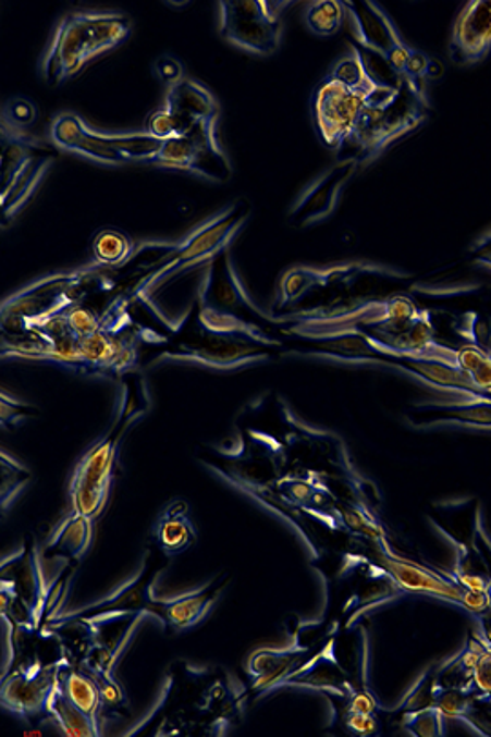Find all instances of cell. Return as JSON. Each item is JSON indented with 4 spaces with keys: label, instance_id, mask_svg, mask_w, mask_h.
<instances>
[{
    "label": "cell",
    "instance_id": "6da1fadb",
    "mask_svg": "<svg viewBox=\"0 0 491 737\" xmlns=\"http://www.w3.org/2000/svg\"><path fill=\"white\" fill-rule=\"evenodd\" d=\"M148 410V395L144 389V381L137 372L124 373V395H122L121 410L113 427L105 438L84 455L73 474L70 484L73 512L81 516H99L110 495L111 479L116 455L121 450L122 439L126 438L127 430L138 417Z\"/></svg>",
    "mask_w": 491,
    "mask_h": 737
},
{
    "label": "cell",
    "instance_id": "7a4b0ae2",
    "mask_svg": "<svg viewBox=\"0 0 491 737\" xmlns=\"http://www.w3.org/2000/svg\"><path fill=\"white\" fill-rule=\"evenodd\" d=\"M132 34L124 13H70L57 28L42 61L48 86H61L75 77L95 57L113 50Z\"/></svg>",
    "mask_w": 491,
    "mask_h": 737
},
{
    "label": "cell",
    "instance_id": "3957f363",
    "mask_svg": "<svg viewBox=\"0 0 491 737\" xmlns=\"http://www.w3.org/2000/svg\"><path fill=\"white\" fill-rule=\"evenodd\" d=\"M197 308L200 322L211 332L244 335L266 346L279 344L270 332L277 328L275 319L270 321V317L260 314L249 300L237 273L233 272L228 250L208 262Z\"/></svg>",
    "mask_w": 491,
    "mask_h": 737
},
{
    "label": "cell",
    "instance_id": "277c9868",
    "mask_svg": "<svg viewBox=\"0 0 491 737\" xmlns=\"http://www.w3.org/2000/svg\"><path fill=\"white\" fill-rule=\"evenodd\" d=\"M249 213H251V208H249L248 200L241 199L221 211L219 216L205 222L202 226L197 228L194 233H189L183 243L173 246V250L168 254L164 261L160 262L159 267L155 268L154 272L148 273L140 281L133 297H138V299L151 297L160 290L167 288L168 284L181 278L184 272L210 262L221 251L228 250L233 237L248 221Z\"/></svg>",
    "mask_w": 491,
    "mask_h": 737
},
{
    "label": "cell",
    "instance_id": "5b68a950",
    "mask_svg": "<svg viewBox=\"0 0 491 737\" xmlns=\"http://www.w3.org/2000/svg\"><path fill=\"white\" fill-rule=\"evenodd\" d=\"M425 108L428 106L412 94L404 78L398 86L379 84L368 97L352 137L355 145L359 146L360 156L371 159L386 146L419 128L420 122L425 121Z\"/></svg>",
    "mask_w": 491,
    "mask_h": 737
},
{
    "label": "cell",
    "instance_id": "8992f818",
    "mask_svg": "<svg viewBox=\"0 0 491 737\" xmlns=\"http://www.w3.org/2000/svg\"><path fill=\"white\" fill-rule=\"evenodd\" d=\"M51 139L59 150L73 151L100 164L149 162L164 140L149 134L108 135L95 132L75 113H61L51 126Z\"/></svg>",
    "mask_w": 491,
    "mask_h": 737
},
{
    "label": "cell",
    "instance_id": "52a82bcc",
    "mask_svg": "<svg viewBox=\"0 0 491 737\" xmlns=\"http://www.w3.org/2000/svg\"><path fill=\"white\" fill-rule=\"evenodd\" d=\"M167 355L199 360L216 368H235L270 357L271 346L244 335L211 332L200 322L199 308L195 305L188 319L175 330V346L168 349Z\"/></svg>",
    "mask_w": 491,
    "mask_h": 737
},
{
    "label": "cell",
    "instance_id": "ba28073f",
    "mask_svg": "<svg viewBox=\"0 0 491 737\" xmlns=\"http://www.w3.org/2000/svg\"><path fill=\"white\" fill-rule=\"evenodd\" d=\"M222 39L254 56H271L282 39V12L287 2L270 0H222Z\"/></svg>",
    "mask_w": 491,
    "mask_h": 737
},
{
    "label": "cell",
    "instance_id": "9c48e42d",
    "mask_svg": "<svg viewBox=\"0 0 491 737\" xmlns=\"http://www.w3.org/2000/svg\"><path fill=\"white\" fill-rule=\"evenodd\" d=\"M216 122L217 116L199 121L188 134L164 140L149 164L186 170L216 183H226L232 177V167L217 143Z\"/></svg>",
    "mask_w": 491,
    "mask_h": 737
},
{
    "label": "cell",
    "instance_id": "30bf717a",
    "mask_svg": "<svg viewBox=\"0 0 491 737\" xmlns=\"http://www.w3.org/2000/svg\"><path fill=\"white\" fill-rule=\"evenodd\" d=\"M348 88L335 78L328 77L315 91V124L320 139L330 148H339L354 137L360 115L371 91L377 88Z\"/></svg>",
    "mask_w": 491,
    "mask_h": 737
},
{
    "label": "cell",
    "instance_id": "8fae6325",
    "mask_svg": "<svg viewBox=\"0 0 491 737\" xmlns=\"http://www.w3.org/2000/svg\"><path fill=\"white\" fill-rule=\"evenodd\" d=\"M170 560L172 557L167 555L164 560L160 561L154 550H149L146 561H144L143 570L130 585H124L110 599H105V601L88 606V609L73 612L64 619H97V617L116 616V614H154L160 619L164 601L155 599L154 585L157 577L160 576V572L167 570Z\"/></svg>",
    "mask_w": 491,
    "mask_h": 737
},
{
    "label": "cell",
    "instance_id": "7c38bea8",
    "mask_svg": "<svg viewBox=\"0 0 491 737\" xmlns=\"http://www.w3.org/2000/svg\"><path fill=\"white\" fill-rule=\"evenodd\" d=\"M343 4L352 17L354 35L359 42V48L386 59L393 72L403 77L404 67L412 56V48L404 45V40L401 39V35L392 21L388 19L386 13L368 0L343 2Z\"/></svg>",
    "mask_w": 491,
    "mask_h": 737
},
{
    "label": "cell",
    "instance_id": "4fadbf2b",
    "mask_svg": "<svg viewBox=\"0 0 491 737\" xmlns=\"http://www.w3.org/2000/svg\"><path fill=\"white\" fill-rule=\"evenodd\" d=\"M61 665L32 663V665L4 674V683H2L4 707L26 717L46 710L51 690L59 679Z\"/></svg>",
    "mask_w": 491,
    "mask_h": 737
},
{
    "label": "cell",
    "instance_id": "5bb4252c",
    "mask_svg": "<svg viewBox=\"0 0 491 737\" xmlns=\"http://www.w3.org/2000/svg\"><path fill=\"white\" fill-rule=\"evenodd\" d=\"M491 53V0H471L453 24L450 59L474 66Z\"/></svg>",
    "mask_w": 491,
    "mask_h": 737
},
{
    "label": "cell",
    "instance_id": "9a60e30c",
    "mask_svg": "<svg viewBox=\"0 0 491 737\" xmlns=\"http://www.w3.org/2000/svg\"><path fill=\"white\" fill-rule=\"evenodd\" d=\"M359 159H349V161L337 164V167L320 177L306 194L300 197L297 206L293 208L290 221L297 226H306L309 222L320 221L322 217L332 213L337 202L339 194L348 179L354 175L359 167Z\"/></svg>",
    "mask_w": 491,
    "mask_h": 737
},
{
    "label": "cell",
    "instance_id": "2e32d148",
    "mask_svg": "<svg viewBox=\"0 0 491 737\" xmlns=\"http://www.w3.org/2000/svg\"><path fill=\"white\" fill-rule=\"evenodd\" d=\"M57 151L42 146L35 151L12 177L2 181V221L12 222L24 205H28L32 195L50 170L51 162L56 161Z\"/></svg>",
    "mask_w": 491,
    "mask_h": 737
},
{
    "label": "cell",
    "instance_id": "e0dca14e",
    "mask_svg": "<svg viewBox=\"0 0 491 737\" xmlns=\"http://www.w3.org/2000/svg\"><path fill=\"white\" fill-rule=\"evenodd\" d=\"M228 579H230L228 576L219 577L202 590L173 599V601H164L160 622L175 632H183L186 628L195 627L208 614L211 604L216 603L217 595L224 590Z\"/></svg>",
    "mask_w": 491,
    "mask_h": 737
},
{
    "label": "cell",
    "instance_id": "ac0fdd59",
    "mask_svg": "<svg viewBox=\"0 0 491 737\" xmlns=\"http://www.w3.org/2000/svg\"><path fill=\"white\" fill-rule=\"evenodd\" d=\"M195 541L197 530L189 519L188 506L184 501H175L157 519L155 546L168 557H175L192 549Z\"/></svg>",
    "mask_w": 491,
    "mask_h": 737
},
{
    "label": "cell",
    "instance_id": "d6986e66",
    "mask_svg": "<svg viewBox=\"0 0 491 737\" xmlns=\"http://www.w3.org/2000/svg\"><path fill=\"white\" fill-rule=\"evenodd\" d=\"M94 538V519L72 512V516L59 525L46 544L45 560L78 561L86 554Z\"/></svg>",
    "mask_w": 491,
    "mask_h": 737
},
{
    "label": "cell",
    "instance_id": "ffe728a7",
    "mask_svg": "<svg viewBox=\"0 0 491 737\" xmlns=\"http://www.w3.org/2000/svg\"><path fill=\"white\" fill-rule=\"evenodd\" d=\"M167 108L173 115L188 124H197L206 119H216L217 102L213 95L202 84L183 78L168 89Z\"/></svg>",
    "mask_w": 491,
    "mask_h": 737
},
{
    "label": "cell",
    "instance_id": "44dd1931",
    "mask_svg": "<svg viewBox=\"0 0 491 737\" xmlns=\"http://www.w3.org/2000/svg\"><path fill=\"white\" fill-rule=\"evenodd\" d=\"M46 710L59 723L66 736H99V721L84 714L83 710L78 709L77 704L67 698L59 679L51 690Z\"/></svg>",
    "mask_w": 491,
    "mask_h": 737
},
{
    "label": "cell",
    "instance_id": "7402d4cb",
    "mask_svg": "<svg viewBox=\"0 0 491 737\" xmlns=\"http://www.w3.org/2000/svg\"><path fill=\"white\" fill-rule=\"evenodd\" d=\"M386 561L388 570L395 577V581L406 590L412 592H428L442 595V598L458 599L463 601V592L457 587H453L450 582L444 581L441 577L430 572L422 570L419 566L406 563L401 560H384Z\"/></svg>",
    "mask_w": 491,
    "mask_h": 737
},
{
    "label": "cell",
    "instance_id": "603a6c76",
    "mask_svg": "<svg viewBox=\"0 0 491 737\" xmlns=\"http://www.w3.org/2000/svg\"><path fill=\"white\" fill-rule=\"evenodd\" d=\"M59 683L67 698L94 720H99L102 710V696L94 677L86 671H78L77 666L70 665L67 661L59 668Z\"/></svg>",
    "mask_w": 491,
    "mask_h": 737
},
{
    "label": "cell",
    "instance_id": "cb8c5ba5",
    "mask_svg": "<svg viewBox=\"0 0 491 737\" xmlns=\"http://www.w3.org/2000/svg\"><path fill=\"white\" fill-rule=\"evenodd\" d=\"M91 250L100 268L122 267L133 256L132 238L116 230H105L97 233Z\"/></svg>",
    "mask_w": 491,
    "mask_h": 737
},
{
    "label": "cell",
    "instance_id": "d4e9b609",
    "mask_svg": "<svg viewBox=\"0 0 491 737\" xmlns=\"http://www.w3.org/2000/svg\"><path fill=\"white\" fill-rule=\"evenodd\" d=\"M344 4L339 0H320L306 10V26L319 37H332L343 26Z\"/></svg>",
    "mask_w": 491,
    "mask_h": 737
},
{
    "label": "cell",
    "instance_id": "484cf974",
    "mask_svg": "<svg viewBox=\"0 0 491 737\" xmlns=\"http://www.w3.org/2000/svg\"><path fill=\"white\" fill-rule=\"evenodd\" d=\"M330 77L335 78L339 83H343L348 88L355 89L371 88V86L377 84L366 72L365 61H363V57H360L357 48L335 64Z\"/></svg>",
    "mask_w": 491,
    "mask_h": 737
},
{
    "label": "cell",
    "instance_id": "4316f807",
    "mask_svg": "<svg viewBox=\"0 0 491 737\" xmlns=\"http://www.w3.org/2000/svg\"><path fill=\"white\" fill-rule=\"evenodd\" d=\"M195 126V124H194ZM188 122L173 115L172 111L168 110L167 106L162 110H157L149 115L148 124H146V134L151 135L155 139L168 140L181 137V135L188 134L189 130L194 128Z\"/></svg>",
    "mask_w": 491,
    "mask_h": 737
},
{
    "label": "cell",
    "instance_id": "83f0119b",
    "mask_svg": "<svg viewBox=\"0 0 491 737\" xmlns=\"http://www.w3.org/2000/svg\"><path fill=\"white\" fill-rule=\"evenodd\" d=\"M35 116H37V111L29 100L15 99L4 108L2 122L10 124L13 128L24 130L35 121Z\"/></svg>",
    "mask_w": 491,
    "mask_h": 737
},
{
    "label": "cell",
    "instance_id": "f1b7e54d",
    "mask_svg": "<svg viewBox=\"0 0 491 737\" xmlns=\"http://www.w3.org/2000/svg\"><path fill=\"white\" fill-rule=\"evenodd\" d=\"M2 470H7L2 471V495H7L12 487V498H15L28 481V470H24L23 466L10 459L7 454L2 455Z\"/></svg>",
    "mask_w": 491,
    "mask_h": 737
},
{
    "label": "cell",
    "instance_id": "f546056e",
    "mask_svg": "<svg viewBox=\"0 0 491 737\" xmlns=\"http://www.w3.org/2000/svg\"><path fill=\"white\" fill-rule=\"evenodd\" d=\"M39 412L34 406L21 403V401L10 400L7 394H2V427H17L19 422L29 416H37Z\"/></svg>",
    "mask_w": 491,
    "mask_h": 737
},
{
    "label": "cell",
    "instance_id": "4dcf8cb0",
    "mask_svg": "<svg viewBox=\"0 0 491 737\" xmlns=\"http://www.w3.org/2000/svg\"><path fill=\"white\" fill-rule=\"evenodd\" d=\"M439 715L433 710H425V712H419L415 715V720H412L409 723V730L417 732L419 736H433V734H439Z\"/></svg>",
    "mask_w": 491,
    "mask_h": 737
},
{
    "label": "cell",
    "instance_id": "1f68e13d",
    "mask_svg": "<svg viewBox=\"0 0 491 737\" xmlns=\"http://www.w3.org/2000/svg\"><path fill=\"white\" fill-rule=\"evenodd\" d=\"M157 73L159 77L164 81V83L173 84L181 83L183 81V66L179 64V61L172 59V57H162L157 61Z\"/></svg>",
    "mask_w": 491,
    "mask_h": 737
},
{
    "label": "cell",
    "instance_id": "d6a6232c",
    "mask_svg": "<svg viewBox=\"0 0 491 737\" xmlns=\"http://www.w3.org/2000/svg\"><path fill=\"white\" fill-rule=\"evenodd\" d=\"M475 668V683L477 687L482 690V692L490 693L491 696V652L488 654H482L477 661Z\"/></svg>",
    "mask_w": 491,
    "mask_h": 737
},
{
    "label": "cell",
    "instance_id": "836d02e7",
    "mask_svg": "<svg viewBox=\"0 0 491 737\" xmlns=\"http://www.w3.org/2000/svg\"><path fill=\"white\" fill-rule=\"evenodd\" d=\"M437 704H439L442 714L446 715H463L469 709V704L464 701L463 696L455 692L442 693V698L439 699Z\"/></svg>",
    "mask_w": 491,
    "mask_h": 737
},
{
    "label": "cell",
    "instance_id": "e575fe53",
    "mask_svg": "<svg viewBox=\"0 0 491 737\" xmlns=\"http://www.w3.org/2000/svg\"><path fill=\"white\" fill-rule=\"evenodd\" d=\"M471 256H474V261L477 265L491 270V232L482 235L479 241H475L474 246H471Z\"/></svg>",
    "mask_w": 491,
    "mask_h": 737
},
{
    "label": "cell",
    "instance_id": "d590c367",
    "mask_svg": "<svg viewBox=\"0 0 491 737\" xmlns=\"http://www.w3.org/2000/svg\"><path fill=\"white\" fill-rule=\"evenodd\" d=\"M490 601H491V585H490Z\"/></svg>",
    "mask_w": 491,
    "mask_h": 737
}]
</instances>
